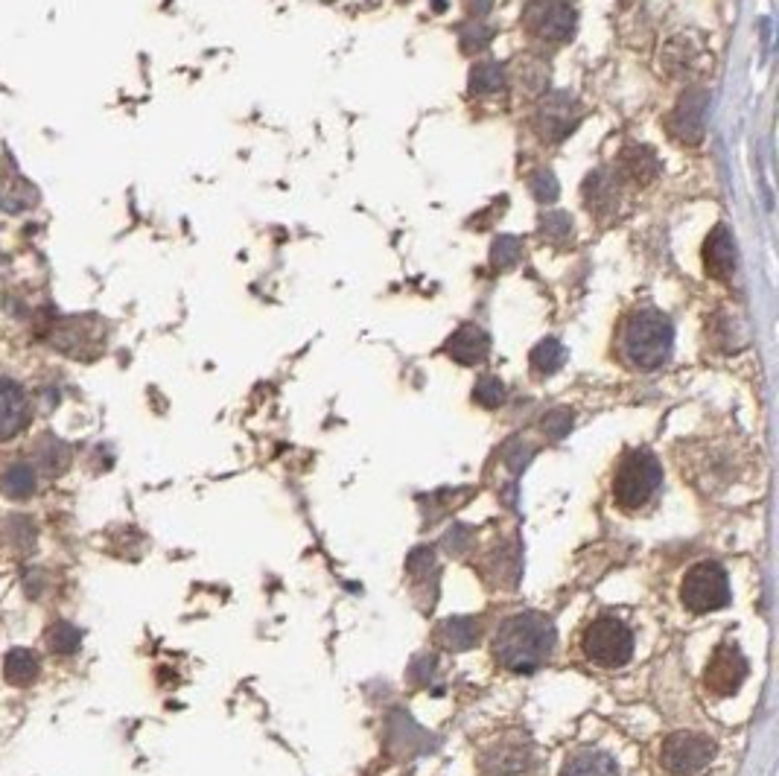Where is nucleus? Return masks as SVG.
Here are the masks:
<instances>
[{"label":"nucleus","mask_w":779,"mask_h":776,"mask_svg":"<svg viewBox=\"0 0 779 776\" xmlns=\"http://www.w3.org/2000/svg\"><path fill=\"white\" fill-rule=\"evenodd\" d=\"M558 631L546 613L526 610L502 619L494 634V657L499 666L517 674L537 671L555 651Z\"/></svg>","instance_id":"1"},{"label":"nucleus","mask_w":779,"mask_h":776,"mask_svg":"<svg viewBox=\"0 0 779 776\" xmlns=\"http://www.w3.org/2000/svg\"><path fill=\"white\" fill-rule=\"evenodd\" d=\"M674 348L672 318L654 307L631 313L622 327V356L637 371H657L669 362Z\"/></svg>","instance_id":"2"},{"label":"nucleus","mask_w":779,"mask_h":776,"mask_svg":"<svg viewBox=\"0 0 779 776\" xmlns=\"http://www.w3.org/2000/svg\"><path fill=\"white\" fill-rule=\"evenodd\" d=\"M663 485V464L651 450H628L613 473V502L622 511L645 508Z\"/></svg>","instance_id":"3"},{"label":"nucleus","mask_w":779,"mask_h":776,"mask_svg":"<svg viewBox=\"0 0 779 776\" xmlns=\"http://www.w3.org/2000/svg\"><path fill=\"white\" fill-rule=\"evenodd\" d=\"M581 651L602 669H622L634 657V631L619 616H599L584 628Z\"/></svg>","instance_id":"4"},{"label":"nucleus","mask_w":779,"mask_h":776,"mask_svg":"<svg viewBox=\"0 0 779 776\" xmlns=\"http://www.w3.org/2000/svg\"><path fill=\"white\" fill-rule=\"evenodd\" d=\"M733 599L730 593V578L724 572V566L715 561H701L695 564L680 581V601L689 613L704 616L715 613L721 607H727Z\"/></svg>","instance_id":"5"},{"label":"nucleus","mask_w":779,"mask_h":776,"mask_svg":"<svg viewBox=\"0 0 779 776\" xmlns=\"http://www.w3.org/2000/svg\"><path fill=\"white\" fill-rule=\"evenodd\" d=\"M715 759V741L695 730H674L660 747V765L672 776H695Z\"/></svg>","instance_id":"6"},{"label":"nucleus","mask_w":779,"mask_h":776,"mask_svg":"<svg viewBox=\"0 0 779 776\" xmlns=\"http://www.w3.org/2000/svg\"><path fill=\"white\" fill-rule=\"evenodd\" d=\"M532 765V741L520 733L502 736L479 756V771L485 776H529Z\"/></svg>","instance_id":"7"},{"label":"nucleus","mask_w":779,"mask_h":776,"mask_svg":"<svg viewBox=\"0 0 779 776\" xmlns=\"http://www.w3.org/2000/svg\"><path fill=\"white\" fill-rule=\"evenodd\" d=\"M523 18L540 41L564 44L575 33V9L569 0H529Z\"/></svg>","instance_id":"8"},{"label":"nucleus","mask_w":779,"mask_h":776,"mask_svg":"<svg viewBox=\"0 0 779 776\" xmlns=\"http://www.w3.org/2000/svg\"><path fill=\"white\" fill-rule=\"evenodd\" d=\"M744 680H747V660L739 645L721 642L704 669V689L715 698H733L742 689Z\"/></svg>","instance_id":"9"},{"label":"nucleus","mask_w":779,"mask_h":776,"mask_svg":"<svg viewBox=\"0 0 779 776\" xmlns=\"http://www.w3.org/2000/svg\"><path fill=\"white\" fill-rule=\"evenodd\" d=\"M578 123H581V106L569 91L546 94V100L537 106V114H534L537 135L549 143H561L569 138Z\"/></svg>","instance_id":"10"},{"label":"nucleus","mask_w":779,"mask_h":776,"mask_svg":"<svg viewBox=\"0 0 779 776\" xmlns=\"http://www.w3.org/2000/svg\"><path fill=\"white\" fill-rule=\"evenodd\" d=\"M707 111H709V91L707 88H689L677 106L669 114V132L672 138L689 146H698L707 135Z\"/></svg>","instance_id":"11"},{"label":"nucleus","mask_w":779,"mask_h":776,"mask_svg":"<svg viewBox=\"0 0 779 776\" xmlns=\"http://www.w3.org/2000/svg\"><path fill=\"white\" fill-rule=\"evenodd\" d=\"M30 424V400L27 391L15 380L0 377V441L21 435Z\"/></svg>","instance_id":"12"},{"label":"nucleus","mask_w":779,"mask_h":776,"mask_svg":"<svg viewBox=\"0 0 779 776\" xmlns=\"http://www.w3.org/2000/svg\"><path fill=\"white\" fill-rule=\"evenodd\" d=\"M444 351H447L450 359H456L459 365H479L491 353V339H488V333L482 327L461 324L459 330L447 339Z\"/></svg>","instance_id":"13"},{"label":"nucleus","mask_w":779,"mask_h":776,"mask_svg":"<svg viewBox=\"0 0 779 776\" xmlns=\"http://www.w3.org/2000/svg\"><path fill=\"white\" fill-rule=\"evenodd\" d=\"M584 205L587 211L596 216H607L619 208V178L613 176V170L599 167L590 176L584 178Z\"/></svg>","instance_id":"14"},{"label":"nucleus","mask_w":779,"mask_h":776,"mask_svg":"<svg viewBox=\"0 0 779 776\" xmlns=\"http://www.w3.org/2000/svg\"><path fill=\"white\" fill-rule=\"evenodd\" d=\"M704 266L715 281H727L736 272V243L727 231V225L712 228L704 243Z\"/></svg>","instance_id":"15"},{"label":"nucleus","mask_w":779,"mask_h":776,"mask_svg":"<svg viewBox=\"0 0 779 776\" xmlns=\"http://www.w3.org/2000/svg\"><path fill=\"white\" fill-rule=\"evenodd\" d=\"M619 170L634 184H651L654 178L660 176V161H657L651 146H628L619 155Z\"/></svg>","instance_id":"16"},{"label":"nucleus","mask_w":779,"mask_h":776,"mask_svg":"<svg viewBox=\"0 0 779 776\" xmlns=\"http://www.w3.org/2000/svg\"><path fill=\"white\" fill-rule=\"evenodd\" d=\"M561 776H619V765L604 750H581L567 759Z\"/></svg>","instance_id":"17"},{"label":"nucleus","mask_w":779,"mask_h":776,"mask_svg":"<svg viewBox=\"0 0 779 776\" xmlns=\"http://www.w3.org/2000/svg\"><path fill=\"white\" fill-rule=\"evenodd\" d=\"M438 642L450 651H467L479 642V622L473 616H453L438 625Z\"/></svg>","instance_id":"18"},{"label":"nucleus","mask_w":779,"mask_h":776,"mask_svg":"<svg viewBox=\"0 0 779 776\" xmlns=\"http://www.w3.org/2000/svg\"><path fill=\"white\" fill-rule=\"evenodd\" d=\"M38 674H41V663H38L33 651L15 648V651L6 654V660H3L6 683H12V686H33L38 680Z\"/></svg>","instance_id":"19"},{"label":"nucleus","mask_w":779,"mask_h":776,"mask_svg":"<svg viewBox=\"0 0 779 776\" xmlns=\"http://www.w3.org/2000/svg\"><path fill=\"white\" fill-rule=\"evenodd\" d=\"M529 362H532L534 374L549 377V374H555V371L564 368V362H567V348H564V342H558V339H552V336H549V339H540V342L532 348Z\"/></svg>","instance_id":"20"},{"label":"nucleus","mask_w":779,"mask_h":776,"mask_svg":"<svg viewBox=\"0 0 779 776\" xmlns=\"http://www.w3.org/2000/svg\"><path fill=\"white\" fill-rule=\"evenodd\" d=\"M38 476L30 464H12L3 476H0V491L9 499H27L36 494Z\"/></svg>","instance_id":"21"},{"label":"nucleus","mask_w":779,"mask_h":776,"mask_svg":"<svg viewBox=\"0 0 779 776\" xmlns=\"http://www.w3.org/2000/svg\"><path fill=\"white\" fill-rule=\"evenodd\" d=\"M44 645H47L50 654L71 657L73 651H79V645H82V634H79V628H73L71 622H53L44 631Z\"/></svg>","instance_id":"22"},{"label":"nucleus","mask_w":779,"mask_h":776,"mask_svg":"<svg viewBox=\"0 0 779 776\" xmlns=\"http://www.w3.org/2000/svg\"><path fill=\"white\" fill-rule=\"evenodd\" d=\"M36 456L41 470H47L50 476H62L68 470V464H71V450L59 438H41Z\"/></svg>","instance_id":"23"},{"label":"nucleus","mask_w":779,"mask_h":776,"mask_svg":"<svg viewBox=\"0 0 779 776\" xmlns=\"http://www.w3.org/2000/svg\"><path fill=\"white\" fill-rule=\"evenodd\" d=\"M505 88V71L496 62H482L470 71V91L473 94H496Z\"/></svg>","instance_id":"24"},{"label":"nucleus","mask_w":779,"mask_h":776,"mask_svg":"<svg viewBox=\"0 0 779 776\" xmlns=\"http://www.w3.org/2000/svg\"><path fill=\"white\" fill-rule=\"evenodd\" d=\"M494 27L491 24H485V21H464L459 27V44H461V53H479V50H485L491 41H494Z\"/></svg>","instance_id":"25"},{"label":"nucleus","mask_w":779,"mask_h":776,"mask_svg":"<svg viewBox=\"0 0 779 776\" xmlns=\"http://www.w3.org/2000/svg\"><path fill=\"white\" fill-rule=\"evenodd\" d=\"M520 257H523V240L520 237H514V234H499L494 240V246H491V263H494L496 269H514L517 263H520Z\"/></svg>","instance_id":"26"},{"label":"nucleus","mask_w":779,"mask_h":776,"mask_svg":"<svg viewBox=\"0 0 779 776\" xmlns=\"http://www.w3.org/2000/svg\"><path fill=\"white\" fill-rule=\"evenodd\" d=\"M540 234L549 243H567L572 237V216L567 211H546L540 216Z\"/></svg>","instance_id":"27"},{"label":"nucleus","mask_w":779,"mask_h":776,"mask_svg":"<svg viewBox=\"0 0 779 776\" xmlns=\"http://www.w3.org/2000/svg\"><path fill=\"white\" fill-rule=\"evenodd\" d=\"M502 400H505L502 380L494 377V374L479 377V383L473 386V403H479L482 409H496V406H502Z\"/></svg>","instance_id":"28"},{"label":"nucleus","mask_w":779,"mask_h":776,"mask_svg":"<svg viewBox=\"0 0 779 776\" xmlns=\"http://www.w3.org/2000/svg\"><path fill=\"white\" fill-rule=\"evenodd\" d=\"M529 187H532V196L540 205H552V202H558V196H561L558 178H555L552 170H537L532 181H529Z\"/></svg>","instance_id":"29"},{"label":"nucleus","mask_w":779,"mask_h":776,"mask_svg":"<svg viewBox=\"0 0 779 776\" xmlns=\"http://www.w3.org/2000/svg\"><path fill=\"white\" fill-rule=\"evenodd\" d=\"M6 540L12 543V546H18V549H33V543H36V526L30 523V517H12L9 523H6Z\"/></svg>","instance_id":"30"},{"label":"nucleus","mask_w":779,"mask_h":776,"mask_svg":"<svg viewBox=\"0 0 779 776\" xmlns=\"http://www.w3.org/2000/svg\"><path fill=\"white\" fill-rule=\"evenodd\" d=\"M663 65H666V71L672 73V76H680V73L689 71V65H692V47H689V41H669L666 56H663Z\"/></svg>","instance_id":"31"},{"label":"nucleus","mask_w":779,"mask_h":776,"mask_svg":"<svg viewBox=\"0 0 779 776\" xmlns=\"http://www.w3.org/2000/svg\"><path fill=\"white\" fill-rule=\"evenodd\" d=\"M572 429V412L569 409H552L546 418H543V432L552 438V441H561L564 435H569Z\"/></svg>","instance_id":"32"},{"label":"nucleus","mask_w":779,"mask_h":776,"mask_svg":"<svg viewBox=\"0 0 779 776\" xmlns=\"http://www.w3.org/2000/svg\"><path fill=\"white\" fill-rule=\"evenodd\" d=\"M464 6H467V12L479 21V18H485V15L494 9V0H464Z\"/></svg>","instance_id":"33"},{"label":"nucleus","mask_w":779,"mask_h":776,"mask_svg":"<svg viewBox=\"0 0 779 776\" xmlns=\"http://www.w3.org/2000/svg\"><path fill=\"white\" fill-rule=\"evenodd\" d=\"M0 196H3V187H0Z\"/></svg>","instance_id":"34"}]
</instances>
